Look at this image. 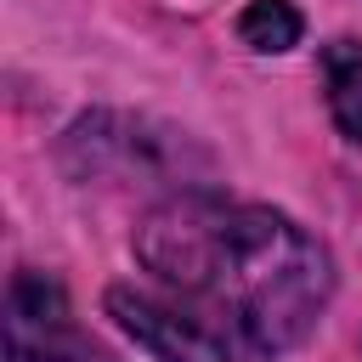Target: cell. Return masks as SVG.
<instances>
[{
  "label": "cell",
  "instance_id": "cell-2",
  "mask_svg": "<svg viewBox=\"0 0 362 362\" xmlns=\"http://www.w3.org/2000/svg\"><path fill=\"white\" fill-rule=\"evenodd\" d=\"M107 311L158 362H272V345H260L226 305L192 294L175 300L147 288H107Z\"/></svg>",
  "mask_w": 362,
  "mask_h": 362
},
{
  "label": "cell",
  "instance_id": "cell-1",
  "mask_svg": "<svg viewBox=\"0 0 362 362\" xmlns=\"http://www.w3.org/2000/svg\"><path fill=\"white\" fill-rule=\"evenodd\" d=\"M136 255L170 288L226 305L260 345H294L311 334L334 294V266L317 238L260 204H226L215 192H181L136 226Z\"/></svg>",
  "mask_w": 362,
  "mask_h": 362
},
{
  "label": "cell",
  "instance_id": "cell-4",
  "mask_svg": "<svg viewBox=\"0 0 362 362\" xmlns=\"http://www.w3.org/2000/svg\"><path fill=\"white\" fill-rule=\"evenodd\" d=\"M322 85H328V113L334 124L362 141V40H334L322 45Z\"/></svg>",
  "mask_w": 362,
  "mask_h": 362
},
{
  "label": "cell",
  "instance_id": "cell-3",
  "mask_svg": "<svg viewBox=\"0 0 362 362\" xmlns=\"http://www.w3.org/2000/svg\"><path fill=\"white\" fill-rule=\"evenodd\" d=\"M6 339L11 362H85L90 339L79 334L68 294L45 272H17L6 294Z\"/></svg>",
  "mask_w": 362,
  "mask_h": 362
},
{
  "label": "cell",
  "instance_id": "cell-5",
  "mask_svg": "<svg viewBox=\"0 0 362 362\" xmlns=\"http://www.w3.org/2000/svg\"><path fill=\"white\" fill-rule=\"evenodd\" d=\"M300 11L288 0H249L243 17H238V40L255 45V51H288L300 40Z\"/></svg>",
  "mask_w": 362,
  "mask_h": 362
}]
</instances>
